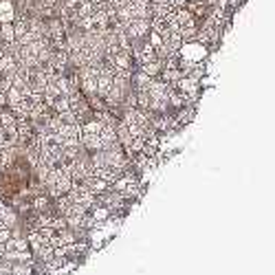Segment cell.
Instances as JSON below:
<instances>
[{
    "instance_id": "5b68a950",
    "label": "cell",
    "mask_w": 275,
    "mask_h": 275,
    "mask_svg": "<svg viewBox=\"0 0 275 275\" xmlns=\"http://www.w3.org/2000/svg\"><path fill=\"white\" fill-rule=\"evenodd\" d=\"M35 205H38L40 209H42V207H47V198H38V203H35Z\"/></svg>"
},
{
    "instance_id": "7a4b0ae2",
    "label": "cell",
    "mask_w": 275,
    "mask_h": 275,
    "mask_svg": "<svg viewBox=\"0 0 275 275\" xmlns=\"http://www.w3.org/2000/svg\"><path fill=\"white\" fill-rule=\"evenodd\" d=\"M0 42H16V29L13 22H0Z\"/></svg>"
},
{
    "instance_id": "3957f363",
    "label": "cell",
    "mask_w": 275,
    "mask_h": 275,
    "mask_svg": "<svg viewBox=\"0 0 275 275\" xmlns=\"http://www.w3.org/2000/svg\"><path fill=\"white\" fill-rule=\"evenodd\" d=\"M0 225L9 227V229L16 225V214H13L9 207H5V205H0Z\"/></svg>"
},
{
    "instance_id": "6da1fadb",
    "label": "cell",
    "mask_w": 275,
    "mask_h": 275,
    "mask_svg": "<svg viewBox=\"0 0 275 275\" xmlns=\"http://www.w3.org/2000/svg\"><path fill=\"white\" fill-rule=\"evenodd\" d=\"M13 20H16L13 0H0V22H13Z\"/></svg>"
},
{
    "instance_id": "277c9868",
    "label": "cell",
    "mask_w": 275,
    "mask_h": 275,
    "mask_svg": "<svg viewBox=\"0 0 275 275\" xmlns=\"http://www.w3.org/2000/svg\"><path fill=\"white\" fill-rule=\"evenodd\" d=\"M5 249L9 251V253H20V251H27V240H22V238H13V240H7V242H5Z\"/></svg>"
},
{
    "instance_id": "8992f818",
    "label": "cell",
    "mask_w": 275,
    "mask_h": 275,
    "mask_svg": "<svg viewBox=\"0 0 275 275\" xmlns=\"http://www.w3.org/2000/svg\"><path fill=\"white\" fill-rule=\"evenodd\" d=\"M7 253V249H5V242H0V256H5Z\"/></svg>"
}]
</instances>
